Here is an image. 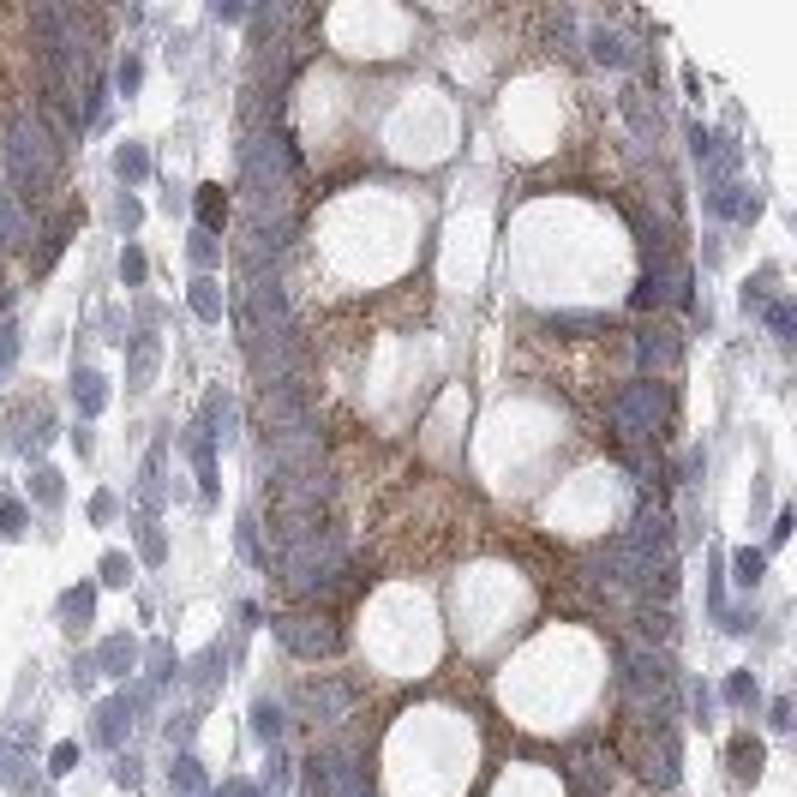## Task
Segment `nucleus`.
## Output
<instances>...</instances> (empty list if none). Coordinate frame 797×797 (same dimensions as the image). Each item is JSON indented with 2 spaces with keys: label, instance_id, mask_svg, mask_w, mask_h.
<instances>
[{
  "label": "nucleus",
  "instance_id": "nucleus-13",
  "mask_svg": "<svg viewBox=\"0 0 797 797\" xmlns=\"http://www.w3.org/2000/svg\"><path fill=\"white\" fill-rule=\"evenodd\" d=\"M132 570H126V558H102V582H126Z\"/></svg>",
  "mask_w": 797,
  "mask_h": 797
},
{
  "label": "nucleus",
  "instance_id": "nucleus-15",
  "mask_svg": "<svg viewBox=\"0 0 797 797\" xmlns=\"http://www.w3.org/2000/svg\"><path fill=\"white\" fill-rule=\"evenodd\" d=\"M72 762H78V750H72V744H60V750H54V774H72Z\"/></svg>",
  "mask_w": 797,
  "mask_h": 797
},
{
  "label": "nucleus",
  "instance_id": "nucleus-17",
  "mask_svg": "<svg viewBox=\"0 0 797 797\" xmlns=\"http://www.w3.org/2000/svg\"><path fill=\"white\" fill-rule=\"evenodd\" d=\"M12 348H18V342H12V324H6V330H0V372H6V360H12Z\"/></svg>",
  "mask_w": 797,
  "mask_h": 797
},
{
  "label": "nucleus",
  "instance_id": "nucleus-12",
  "mask_svg": "<svg viewBox=\"0 0 797 797\" xmlns=\"http://www.w3.org/2000/svg\"><path fill=\"white\" fill-rule=\"evenodd\" d=\"M18 522H24V510H18L12 498H0V528H6V534H18Z\"/></svg>",
  "mask_w": 797,
  "mask_h": 797
},
{
  "label": "nucleus",
  "instance_id": "nucleus-3",
  "mask_svg": "<svg viewBox=\"0 0 797 797\" xmlns=\"http://www.w3.org/2000/svg\"><path fill=\"white\" fill-rule=\"evenodd\" d=\"M276 636H282L294 654H336V642H342V630H336L330 618H282Z\"/></svg>",
  "mask_w": 797,
  "mask_h": 797
},
{
  "label": "nucleus",
  "instance_id": "nucleus-7",
  "mask_svg": "<svg viewBox=\"0 0 797 797\" xmlns=\"http://www.w3.org/2000/svg\"><path fill=\"white\" fill-rule=\"evenodd\" d=\"M198 216H204V228H222V222H228V198H222V186H198Z\"/></svg>",
  "mask_w": 797,
  "mask_h": 797
},
{
  "label": "nucleus",
  "instance_id": "nucleus-1",
  "mask_svg": "<svg viewBox=\"0 0 797 797\" xmlns=\"http://www.w3.org/2000/svg\"><path fill=\"white\" fill-rule=\"evenodd\" d=\"M6 168H12V186L24 198H42L48 192V180L60 168V144L48 138V126L36 114H18L12 120V132H6Z\"/></svg>",
  "mask_w": 797,
  "mask_h": 797
},
{
  "label": "nucleus",
  "instance_id": "nucleus-8",
  "mask_svg": "<svg viewBox=\"0 0 797 797\" xmlns=\"http://www.w3.org/2000/svg\"><path fill=\"white\" fill-rule=\"evenodd\" d=\"M732 762H738V768H732L738 780H756V774H762V744H750V738H744V744L732 750Z\"/></svg>",
  "mask_w": 797,
  "mask_h": 797
},
{
  "label": "nucleus",
  "instance_id": "nucleus-6",
  "mask_svg": "<svg viewBox=\"0 0 797 797\" xmlns=\"http://www.w3.org/2000/svg\"><path fill=\"white\" fill-rule=\"evenodd\" d=\"M594 60H600V66H630V42L612 36V30H600V36H594Z\"/></svg>",
  "mask_w": 797,
  "mask_h": 797
},
{
  "label": "nucleus",
  "instance_id": "nucleus-14",
  "mask_svg": "<svg viewBox=\"0 0 797 797\" xmlns=\"http://www.w3.org/2000/svg\"><path fill=\"white\" fill-rule=\"evenodd\" d=\"M768 318H774V330H780V336H792V306H786V300H780V306H774Z\"/></svg>",
  "mask_w": 797,
  "mask_h": 797
},
{
  "label": "nucleus",
  "instance_id": "nucleus-11",
  "mask_svg": "<svg viewBox=\"0 0 797 797\" xmlns=\"http://www.w3.org/2000/svg\"><path fill=\"white\" fill-rule=\"evenodd\" d=\"M78 384H84V414H96V408H102V378H90V372H84Z\"/></svg>",
  "mask_w": 797,
  "mask_h": 797
},
{
  "label": "nucleus",
  "instance_id": "nucleus-2",
  "mask_svg": "<svg viewBox=\"0 0 797 797\" xmlns=\"http://www.w3.org/2000/svg\"><path fill=\"white\" fill-rule=\"evenodd\" d=\"M666 420V384H654V378H642V384H630L618 402H612V426L636 444V438H654V426Z\"/></svg>",
  "mask_w": 797,
  "mask_h": 797
},
{
  "label": "nucleus",
  "instance_id": "nucleus-4",
  "mask_svg": "<svg viewBox=\"0 0 797 797\" xmlns=\"http://www.w3.org/2000/svg\"><path fill=\"white\" fill-rule=\"evenodd\" d=\"M312 797H360V768L342 750H324L312 762Z\"/></svg>",
  "mask_w": 797,
  "mask_h": 797
},
{
  "label": "nucleus",
  "instance_id": "nucleus-9",
  "mask_svg": "<svg viewBox=\"0 0 797 797\" xmlns=\"http://www.w3.org/2000/svg\"><path fill=\"white\" fill-rule=\"evenodd\" d=\"M192 306H198V318H222V294H216V282H192Z\"/></svg>",
  "mask_w": 797,
  "mask_h": 797
},
{
  "label": "nucleus",
  "instance_id": "nucleus-16",
  "mask_svg": "<svg viewBox=\"0 0 797 797\" xmlns=\"http://www.w3.org/2000/svg\"><path fill=\"white\" fill-rule=\"evenodd\" d=\"M120 174H144V156L138 150H120Z\"/></svg>",
  "mask_w": 797,
  "mask_h": 797
},
{
  "label": "nucleus",
  "instance_id": "nucleus-5",
  "mask_svg": "<svg viewBox=\"0 0 797 797\" xmlns=\"http://www.w3.org/2000/svg\"><path fill=\"white\" fill-rule=\"evenodd\" d=\"M636 354H642L648 372H672V366H678V342H672V330H642Z\"/></svg>",
  "mask_w": 797,
  "mask_h": 797
},
{
  "label": "nucleus",
  "instance_id": "nucleus-10",
  "mask_svg": "<svg viewBox=\"0 0 797 797\" xmlns=\"http://www.w3.org/2000/svg\"><path fill=\"white\" fill-rule=\"evenodd\" d=\"M738 582H744V588L762 582V552H738Z\"/></svg>",
  "mask_w": 797,
  "mask_h": 797
}]
</instances>
